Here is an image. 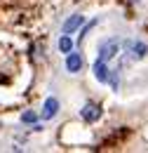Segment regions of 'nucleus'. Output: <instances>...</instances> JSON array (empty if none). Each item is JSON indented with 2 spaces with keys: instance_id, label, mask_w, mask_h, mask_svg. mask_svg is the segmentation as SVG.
Segmentation results:
<instances>
[{
  "instance_id": "9",
  "label": "nucleus",
  "mask_w": 148,
  "mask_h": 153,
  "mask_svg": "<svg viewBox=\"0 0 148 153\" xmlns=\"http://www.w3.org/2000/svg\"><path fill=\"white\" fill-rule=\"evenodd\" d=\"M24 123H36V113H24Z\"/></svg>"
},
{
  "instance_id": "1",
  "label": "nucleus",
  "mask_w": 148,
  "mask_h": 153,
  "mask_svg": "<svg viewBox=\"0 0 148 153\" xmlns=\"http://www.w3.org/2000/svg\"><path fill=\"white\" fill-rule=\"evenodd\" d=\"M115 52H118V40H108V42L101 45V50H99V59H101V61H108Z\"/></svg>"
},
{
  "instance_id": "5",
  "label": "nucleus",
  "mask_w": 148,
  "mask_h": 153,
  "mask_svg": "<svg viewBox=\"0 0 148 153\" xmlns=\"http://www.w3.org/2000/svg\"><path fill=\"white\" fill-rule=\"evenodd\" d=\"M82 24H85V17H82V14H75V17H71V19L64 24V33H73L75 28L82 26Z\"/></svg>"
},
{
  "instance_id": "6",
  "label": "nucleus",
  "mask_w": 148,
  "mask_h": 153,
  "mask_svg": "<svg viewBox=\"0 0 148 153\" xmlns=\"http://www.w3.org/2000/svg\"><path fill=\"white\" fill-rule=\"evenodd\" d=\"M66 68H68L71 73H78V71L82 68V57H80V54H68V59H66Z\"/></svg>"
},
{
  "instance_id": "7",
  "label": "nucleus",
  "mask_w": 148,
  "mask_h": 153,
  "mask_svg": "<svg viewBox=\"0 0 148 153\" xmlns=\"http://www.w3.org/2000/svg\"><path fill=\"white\" fill-rule=\"evenodd\" d=\"M71 47H73V40L68 38V36H64V38L59 40V50L61 52H71Z\"/></svg>"
},
{
  "instance_id": "8",
  "label": "nucleus",
  "mask_w": 148,
  "mask_h": 153,
  "mask_svg": "<svg viewBox=\"0 0 148 153\" xmlns=\"http://www.w3.org/2000/svg\"><path fill=\"white\" fill-rule=\"evenodd\" d=\"M132 50H134V57H136V59H141L144 54H146V45H144V42H136Z\"/></svg>"
},
{
  "instance_id": "2",
  "label": "nucleus",
  "mask_w": 148,
  "mask_h": 153,
  "mask_svg": "<svg viewBox=\"0 0 148 153\" xmlns=\"http://www.w3.org/2000/svg\"><path fill=\"white\" fill-rule=\"evenodd\" d=\"M56 111H59V101H56L54 97H50L47 101H45V111H42V118L45 120H50V118H54Z\"/></svg>"
},
{
  "instance_id": "3",
  "label": "nucleus",
  "mask_w": 148,
  "mask_h": 153,
  "mask_svg": "<svg viewBox=\"0 0 148 153\" xmlns=\"http://www.w3.org/2000/svg\"><path fill=\"white\" fill-rule=\"evenodd\" d=\"M99 115H101V108H99L96 104H87V106L82 108V118H85L87 123H94Z\"/></svg>"
},
{
  "instance_id": "4",
  "label": "nucleus",
  "mask_w": 148,
  "mask_h": 153,
  "mask_svg": "<svg viewBox=\"0 0 148 153\" xmlns=\"http://www.w3.org/2000/svg\"><path fill=\"white\" fill-rule=\"evenodd\" d=\"M94 76L99 82H106L108 80V68H106V61H101V59H96V64H94Z\"/></svg>"
}]
</instances>
